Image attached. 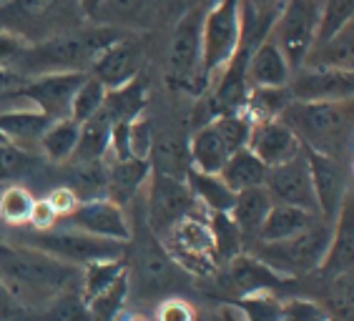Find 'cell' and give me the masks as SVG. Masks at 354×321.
Masks as SVG:
<instances>
[{
    "instance_id": "6da1fadb",
    "label": "cell",
    "mask_w": 354,
    "mask_h": 321,
    "mask_svg": "<svg viewBox=\"0 0 354 321\" xmlns=\"http://www.w3.org/2000/svg\"><path fill=\"white\" fill-rule=\"evenodd\" d=\"M126 33L129 30L93 23L91 28L78 26L43 41L28 43L26 53L15 66V73L23 81L48 73H88L95 58Z\"/></svg>"
},
{
    "instance_id": "7a4b0ae2",
    "label": "cell",
    "mask_w": 354,
    "mask_h": 321,
    "mask_svg": "<svg viewBox=\"0 0 354 321\" xmlns=\"http://www.w3.org/2000/svg\"><path fill=\"white\" fill-rule=\"evenodd\" d=\"M279 121L292 128L301 148L347 161L352 148V101H289Z\"/></svg>"
},
{
    "instance_id": "3957f363",
    "label": "cell",
    "mask_w": 354,
    "mask_h": 321,
    "mask_svg": "<svg viewBox=\"0 0 354 321\" xmlns=\"http://www.w3.org/2000/svg\"><path fill=\"white\" fill-rule=\"evenodd\" d=\"M78 0H0V30L28 43L78 28Z\"/></svg>"
},
{
    "instance_id": "277c9868",
    "label": "cell",
    "mask_w": 354,
    "mask_h": 321,
    "mask_svg": "<svg viewBox=\"0 0 354 321\" xmlns=\"http://www.w3.org/2000/svg\"><path fill=\"white\" fill-rule=\"evenodd\" d=\"M244 35L241 0H216L201 15V73L206 90L212 88L221 70L229 66Z\"/></svg>"
},
{
    "instance_id": "5b68a950",
    "label": "cell",
    "mask_w": 354,
    "mask_h": 321,
    "mask_svg": "<svg viewBox=\"0 0 354 321\" xmlns=\"http://www.w3.org/2000/svg\"><path fill=\"white\" fill-rule=\"evenodd\" d=\"M329 236H332V224L319 219L292 239L277 241V244H254L257 249L252 253L264 261L274 273H279L281 279H294L319 269L329 246Z\"/></svg>"
},
{
    "instance_id": "8992f818",
    "label": "cell",
    "mask_w": 354,
    "mask_h": 321,
    "mask_svg": "<svg viewBox=\"0 0 354 321\" xmlns=\"http://www.w3.org/2000/svg\"><path fill=\"white\" fill-rule=\"evenodd\" d=\"M166 86L191 96H201L206 90L201 73V13L189 10L176 23L166 48Z\"/></svg>"
},
{
    "instance_id": "52a82bcc",
    "label": "cell",
    "mask_w": 354,
    "mask_h": 321,
    "mask_svg": "<svg viewBox=\"0 0 354 321\" xmlns=\"http://www.w3.org/2000/svg\"><path fill=\"white\" fill-rule=\"evenodd\" d=\"M158 241H164V251L178 266L189 269L198 276H209L216 271L218 259L214 251L212 228H209V219H204L198 208L176 221Z\"/></svg>"
},
{
    "instance_id": "ba28073f",
    "label": "cell",
    "mask_w": 354,
    "mask_h": 321,
    "mask_svg": "<svg viewBox=\"0 0 354 321\" xmlns=\"http://www.w3.org/2000/svg\"><path fill=\"white\" fill-rule=\"evenodd\" d=\"M23 246L38 249L58 261H66L71 266L75 264H91L103 259H121L123 244L109 239H98L91 233L75 231V228H48V231H33L30 239H26Z\"/></svg>"
},
{
    "instance_id": "9c48e42d",
    "label": "cell",
    "mask_w": 354,
    "mask_h": 321,
    "mask_svg": "<svg viewBox=\"0 0 354 321\" xmlns=\"http://www.w3.org/2000/svg\"><path fill=\"white\" fill-rule=\"evenodd\" d=\"M319 6V0H284L279 15L274 18L269 35L284 53L292 73L304 66L309 50L314 46Z\"/></svg>"
},
{
    "instance_id": "30bf717a",
    "label": "cell",
    "mask_w": 354,
    "mask_h": 321,
    "mask_svg": "<svg viewBox=\"0 0 354 321\" xmlns=\"http://www.w3.org/2000/svg\"><path fill=\"white\" fill-rule=\"evenodd\" d=\"M196 208L198 204L186 178L166 176L158 171L149 176V226L156 239H161L176 221H181Z\"/></svg>"
},
{
    "instance_id": "8fae6325",
    "label": "cell",
    "mask_w": 354,
    "mask_h": 321,
    "mask_svg": "<svg viewBox=\"0 0 354 321\" xmlns=\"http://www.w3.org/2000/svg\"><path fill=\"white\" fill-rule=\"evenodd\" d=\"M88 73H48L28 78L15 88V96L30 103L50 121L71 116V101Z\"/></svg>"
},
{
    "instance_id": "7c38bea8",
    "label": "cell",
    "mask_w": 354,
    "mask_h": 321,
    "mask_svg": "<svg viewBox=\"0 0 354 321\" xmlns=\"http://www.w3.org/2000/svg\"><path fill=\"white\" fill-rule=\"evenodd\" d=\"M304 156H307L309 176H312L317 211H319L322 219L332 224L337 211L344 204V198L352 193L349 191V164L307 148H304Z\"/></svg>"
},
{
    "instance_id": "4fadbf2b",
    "label": "cell",
    "mask_w": 354,
    "mask_h": 321,
    "mask_svg": "<svg viewBox=\"0 0 354 321\" xmlns=\"http://www.w3.org/2000/svg\"><path fill=\"white\" fill-rule=\"evenodd\" d=\"M61 221L68 228H75V231L91 233V236H98V239L118 241V244H129L131 236H133L123 208L118 204H113L111 198L78 201V206L68 216H63Z\"/></svg>"
},
{
    "instance_id": "5bb4252c",
    "label": "cell",
    "mask_w": 354,
    "mask_h": 321,
    "mask_svg": "<svg viewBox=\"0 0 354 321\" xmlns=\"http://www.w3.org/2000/svg\"><path fill=\"white\" fill-rule=\"evenodd\" d=\"M264 188H266V193L272 196L274 204L297 206V208H304V211H312L319 216L304 150H301L299 156H294L292 161H286V164L272 166V168L266 171Z\"/></svg>"
},
{
    "instance_id": "9a60e30c",
    "label": "cell",
    "mask_w": 354,
    "mask_h": 321,
    "mask_svg": "<svg viewBox=\"0 0 354 321\" xmlns=\"http://www.w3.org/2000/svg\"><path fill=\"white\" fill-rule=\"evenodd\" d=\"M289 98L304 103L324 101H352L354 96V70L307 68L301 66L289 78Z\"/></svg>"
},
{
    "instance_id": "2e32d148",
    "label": "cell",
    "mask_w": 354,
    "mask_h": 321,
    "mask_svg": "<svg viewBox=\"0 0 354 321\" xmlns=\"http://www.w3.org/2000/svg\"><path fill=\"white\" fill-rule=\"evenodd\" d=\"M141 41H138L136 35L126 33L95 58L88 73L93 75L95 81H101L106 86V90L121 88V86H126V83L136 78L138 66H141Z\"/></svg>"
},
{
    "instance_id": "e0dca14e",
    "label": "cell",
    "mask_w": 354,
    "mask_h": 321,
    "mask_svg": "<svg viewBox=\"0 0 354 321\" xmlns=\"http://www.w3.org/2000/svg\"><path fill=\"white\" fill-rule=\"evenodd\" d=\"M246 148L252 150L266 168L286 164V161H292L294 156H299L301 150H304L299 144V138L294 136L292 128L286 124H281L279 118L254 121L252 130H249Z\"/></svg>"
},
{
    "instance_id": "ac0fdd59",
    "label": "cell",
    "mask_w": 354,
    "mask_h": 321,
    "mask_svg": "<svg viewBox=\"0 0 354 321\" xmlns=\"http://www.w3.org/2000/svg\"><path fill=\"white\" fill-rule=\"evenodd\" d=\"M286 279H281L279 273H274L266 266L264 261H259L254 253L241 251L239 256H234L232 261H226V273L224 284L234 296L244 299V296L259 294V291H272L274 286L284 284Z\"/></svg>"
},
{
    "instance_id": "d6986e66",
    "label": "cell",
    "mask_w": 354,
    "mask_h": 321,
    "mask_svg": "<svg viewBox=\"0 0 354 321\" xmlns=\"http://www.w3.org/2000/svg\"><path fill=\"white\" fill-rule=\"evenodd\" d=\"M292 68L272 35L257 43L246 61V86L249 88H286Z\"/></svg>"
},
{
    "instance_id": "ffe728a7",
    "label": "cell",
    "mask_w": 354,
    "mask_h": 321,
    "mask_svg": "<svg viewBox=\"0 0 354 321\" xmlns=\"http://www.w3.org/2000/svg\"><path fill=\"white\" fill-rule=\"evenodd\" d=\"M354 264V233H352V193L344 198L342 208L332 221V236L324 259H322L317 271L322 276H339V273H352Z\"/></svg>"
},
{
    "instance_id": "44dd1931",
    "label": "cell",
    "mask_w": 354,
    "mask_h": 321,
    "mask_svg": "<svg viewBox=\"0 0 354 321\" xmlns=\"http://www.w3.org/2000/svg\"><path fill=\"white\" fill-rule=\"evenodd\" d=\"M236 150L229 146L224 133L216 128L214 121L198 126L196 133L189 141V164L194 171L201 173H218L229 161V156Z\"/></svg>"
},
{
    "instance_id": "7402d4cb",
    "label": "cell",
    "mask_w": 354,
    "mask_h": 321,
    "mask_svg": "<svg viewBox=\"0 0 354 321\" xmlns=\"http://www.w3.org/2000/svg\"><path fill=\"white\" fill-rule=\"evenodd\" d=\"M48 126H50V118L43 116L41 110L33 108L30 103H26L21 108L0 110V133L6 136L8 144L18 146L23 150H30L33 146H38Z\"/></svg>"
},
{
    "instance_id": "603a6c76",
    "label": "cell",
    "mask_w": 354,
    "mask_h": 321,
    "mask_svg": "<svg viewBox=\"0 0 354 321\" xmlns=\"http://www.w3.org/2000/svg\"><path fill=\"white\" fill-rule=\"evenodd\" d=\"M151 176L149 158H113V164L106 166V198L123 206L129 198L138 193Z\"/></svg>"
},
{
    "instance_id": "cb8c5ba5",
    "label": "cell",
    "mask_w": 354,
    "mask_h": 321,
    "mask_svg": "<svg viewBox=\"0 0 354 321\" xmlns=\"http://www.w3.org/2000/svg\"><path fill=\"white\" fill-rule=\"evenodd\" d=\"M317 221H319V216L312 211H304V208H297V206L274 204L269 208V213H266L254 244H277V241L292 239V236H297V233L309 228Z\"/></svg>"
},
{
    "instance_id": "d4e9b609",
    "label": "cell",
    "mask_w": 354,
    "mask_h": 321,
    "mask_svg": "<svg viewBox=\"0 0 354 321\" xmlns=\"http://www.w3.org/2000/svg\"><path fill=\"white\" fill-rule=\"evenodd\" d=\"M274 206L272 196L266 193L264 186H254V188H246V191H239L234 198V206L229 216L236 224L241 239L246 241H257V233H259L261 224H264L266 213Z\"/></svg>"
},
{
    "instance_id": "484cf974",
    "label": "cell",
    "mask_w": 354,
    "mask_h": 321,
    "mask_svg": "<svg viewBox=\"0 0 354 321\" xmlns=\"http://www.w3.org/2000/svg\"><path fill=\"white\" fill-rule=\"evenodd\" d=\"M158 0H101L93 23L113 26L121 30L141 28L156 15Z\"/></svg>"
},
{
    "instance_id": "4316f807",
    "label": "cell",
    "mask_w": 354,
    "mask_h": 321,
    "mask_svg": "<svg viewBox=\"0 0 354 321\" xmlns=\"http://www.w3.org/2000/svg\"><path fill=\"white\" fill-rule=\"evenodd\" d=\"M304 66L307 68L354 70V26L344 28L329 41L312 46Z\"/></svg>"
},
{
    "instance_id": "83f0119b",
    "label": "cell",
    "mask_w": 354,
    "mask_h": 321,
    "mask_svg": "<svg viewBox=\"0 0 354 321\" xmlns=\"http://www.w3.org/2000/svg\"><path fill=\"white\" fill-rule=\"evenodd\" d=\"M186 184H189L191 193L196 198L198 206H204L209 213H229L234 206L236 193L216 176V173H201L189 168L186 173Z\"/></svg>"
},
{
    "instance_id": "f1b7e54d",
    "label": "cell",
    "mask_w": 354,
    "mask_h": 321,
    "mask_svg": "<svg viewBox=\"0 0 354 321\" xmlns=\"http://www.w3.org/2000/svg\"><path fill=\"white\" fill-rule=\"evenodd\" d=\"M266 171H269V168L254 156L252 150L241 148L229 156V161H226L224 168H221L216 176L221 178L234 193H239V191H246V188H254V186H264Z\"/></svg>"
},
{
    "instance_id": "f546056e",
    "label": "cell",
    "mask_w": 354,
    "mask_h": 321,
    "mask_svg": "<svg viewBox=\"0 0 354 321\" xmlns=\"http://www.w3.org/2000/svg\"><path fill=\"white\" fill-rule=\"evenodd\" d=\"M78 133H81V124H75L71 116L50 121V126L38 141V148L50 164H68L78 146Z\"/></svg>"
},
{
    "instance_id": "4dcf8cb0",
    "label": "cell",
    "mask_w": 354,
    "mask_h": 321,
    "mask_svg": "<svg viewBox=\"0 0 354 321\" xmlns=\"http://www.w3.org/2000/svg\"><path fill=\"white\" fill-rule=\"evenodd\" d=\"M111 130H113V126L101 113H95L86 124H81L78 146H75V153L71 161H103L109 153Z\"/></svg>"
},
{
    "instance_id": "1f68e13d",
    "label": "cell",
    "mask_w": 354,
    "mask_h": 321,
    "mask_svg": "<svg viewBox=\"0 0 354 321\" xmlns=\"http://www.w3.org/2000/svg\"><path fill=\"white\" fill-rule=\"evenodd\" d=\"M68 188L78 201L106 198V164L103 161H73Z\"/></svg>"
},
{
    "instance_id": "d6a6232c",
    "label": "cell",
    "mask_w": 354,
    "mask_h": 321,
    "mask_svg": "<svg viewBox=\"0 0 354 321\" xmlns=\"http://www.w3.org/2000/svg\"><path fill=\"white\" fill-rule=\"evenodd\" d=\"M129 271L126 269V261L121 259H103V261H91L86 264L81 271V296L83 301H91L93 296H98L101 291L118 281L123 273Z\"/></svg>"
},
{
    "instance_id": "836d02e7",
    "label": "cell",
    "mask_w": 354,
    "mask_h": 321,
    "mask_svg": "<svg viewBox=\"0 0 354 321\" xmlns=\"http://www.w3.org/2000/svg\"><path fill=\"white\" fill-rule=\"evenodd\" d=\"M174 266L176 264L156 241L146 244L138 253V279L146 289H164V284H169L174 276Z\"/></svg>"
},
{
    "instance_id": "e575fe53",
    "label": "cell",
    "mask_w": 354,
    "mask_h": 321,
    "mask_svg": "<svg viewBox=\"0 0 354 321\" xmlns=\"http://www.w3.org/2000/svg\"><path fill=\"white\" fill-rule=\"evenodd\" d=\"M354 18V0H322L319 18H317V33H314V46L334 38L344 28L352 26Z\"/></svg>"
},
{
    "instance_id": "d590c367",
    "label": "cell",
    "mask_w": 354,
    "mask_h": 321,
    "mask_svg": "<svg viewBox=\"0 0 354 321\" xmlns=\"http://www.w3.org/2000/svg\"><path fill=\"white\" fill-rule=\"evenodd\" d=\"M319 309L327 321H352V273H339L329 279Z\"/></svg>"
},
{
    "instance_id": "8d00e7d4",
    "label": "cell",
    "mask_w": 354,
    "mask_h": 321,
    "mask_svg": "<svg viewBox=\"0 0 354 321\" xmlns=\"http://www.w3.org/2000/svg\"><path fill=\"white\" fill-rule=\"evenodd\" d=\"M209 228H212L214 251L218 261H232L244 251V239L229 213H209Z\"/></svg>"
},
{
    "instance_id": "74e56055",
    "label": "cell",
    "mask_w": 354,
    "mask_h": 321,
    "mask_svg": "<svg viewBox=\"0 0 354 321\" xmlns=\"http://www.w3.org/2000/svg\"><path fill=\"white\" fill-rule=\"evenodd\" d=\"M106 86L101 81H95L93 75H86L83 83L78 86V90L73 93V101H71V118L75 124H86L88 118H93L98 110H101L103 101H106Z\"/></svg>"
},
{
    "instance_id": "f35d334b",
    "label": "cell",
    "mask_w": 354,
    "mask_h": 321,
    "mask_svg": "<svg viewBox=\"0 0 354 321\" xmlns=\"http://www.w3.org/2000/svg\"><path fill=\"white\" fill-rule=\"evenodd\" d=\"M126 296H129V271L123 273L118 281H113L106 291H101L98 296L86 301L91 321H113L116 314H121V307H123V301H126Z\"/></svg>"
},
{
    "instance_id": "ab89813d",
    "label": "cell",
    "mask_w": 354,
    "mask_h": 321,
    "mask_svg": "<svg viewBox=\"0 0 354 321\" xmlns=\"http://www.w3.org/2000/svg\"><path fill=\"white\" fill-rule=\"evenodd\" d=\"M33 193L23 188V186H6L0 191V221L8 226H23L30 219V208H33Z\"/></svg>"
},
{
    "instance_id": "60d3db41",
    "label": "cell",
    "mask_w": 354,
    "mask_h": 321,
    "mask_svg": "<svg viewBox=\"0 0 354 321\" xmlns=\"http://www.w3.org/2000/svg\"><path fill=\"white\" fill-rule=\"evenodd\" d=\"M236 309L244 321H281V301L274 299L272 291L244 296L236 301Z\"/></svg>"
},
{
    "instance_id": "b9f144b4",
    "label": "cell",
    "mask_w": 354,
    "mask_h": 321,
    "mask_svg": "<svg viewBox=\"0 0 354 321\" xmlns=\"http://www.w3.org/2000/svg\"><path fill=\"white\" fill-rule=\"evenodd\" d=\"M33 161L35 158L30 156V150H23L10 144H0V181L26 173L33 166Z\"/></svg>"
},
{
    "instance_id": "7bdbcfd3",
    "label": "cell",
    "mask_w": 354,
    "mask_h": 321,
    "mask_svg": "<svg viewBox=\"0 0 354 321\" xmlns=\"http://www.w3.org/2000/svg\"><path fill=\"white\" fill-rule=\"evenodd\" d=\"M281 321H324V311L314 301L292 299L281 304Z\"/></svg>"
},
{
    "instance_id": "ee69618b",
    "label": "cell",
    "mask_w": 354,
    "mask_h": 321,
    "mask_svg": "<svg viewBox=\"0 0 354 321\" xmlns=\"http://www.w3.org/2000/svg\"><path fill=\"white\" fill-rule=\"evenodd\" d=\"M26 48H28V41H23V38H18L13 33L0 30V68L13 70L15 73V66L21 61V55L26 53Z\"/></svg>"
},
{
    "instance_id": "f6af8a7d",
    "label": "cell",
    "mask_w": 354,
    "mask_h": 321,
    "mask_svg": "<svg viewBox=\"0 0 354 321\" xmlns=\"http://www.w3.org/2000/svg\"><path fill=\"white\" fill-rule=\"evenodd\" d=\"M58 221H61V216L55 213L50 201H48V198H35L33 208H30V219H28L30 228H33V231H48V228H55Z\"/></svg>"
},
{
    "instance_id": "bcb514c9",
    "label": "cell",
    "mask_w": 354,
    "mask_h": 321,
    "mask_svg": "<svg viewBox=\"0 0 354 321\" xmlns=\"http://www.w3.org/2000/svg\"><path fill=\"white\" fill-rule=\"evenodd\" d=\"M156 321H196V311L184 299H169L158 307Z\"/></svg>"
},
{
    "instance_id": "7dc6e473",
    "label": "cell",
    "mask_w": 354,
    "mask_h": 321,
    "mask_svg": "<svg viewBox=\"0 0 354 321\" xmlns=\"http://www.w3.org/2000/svg\"><path fill=\"white\" fill-rule=\"evenodd\" d=\"M48 201H50V206H53L55 213H58L61 219L63 216H68L75 206H78V196L71 191L68 186H58V188H53L50 196H48Z\"/></svg>"
},
{
    "instance_id": "c3c4849f",
    "label": "cell",
    "mask_w": 354,
    "mask_h": 321,
    "mask_svg": "<svg viewBox=\"0 0 354 321\" xmlns=\"http://www.w3.org/2000/svg\"><path fill=\"white\" fill-rule=\"evenodd\" d=\"M15 311H18V307L13 304V299H10V294H8L6 284H3V279H0V321H8Z\"/></svg>"
},
{
    "instance_id": "681fc988",
    "label": "cell",
    "mask_w": 354,
    "mask_h": 321,
    "mask_svg": "<svg viewBox=\"0 0 354 321\" xmlns=\"http://www.w3.org/2000/svg\"><path fill=\"white\" fill-rule=\"evenodd\" d=\"M23 83V78L13 70H6L0 68V90H10V88H18Z\"/></svg>"
},
{
    "instance_id": "f907efd6",
    "label": "cell",
    "mask_w": 354,
    "mask_h": 321,
    "mask_svg": "<svg viewBox=\"0 0 354 321\" xmlns=\"http://www.w3.org/2000/svg\"><path fill=\"white\" fill-rule=\"evenodd\" d=\"M216 321H244V319H241L236 307H221L216 314Z\"/></svg>"
},
{
    "instance_id": "816d5d0a",
    "label": "cell",
    "mask_w": 354,
    "mask_h": 321,
    "mask_svg": "<svg viewBox=\"0 0 354 321\" xmlns=\"http://www.w3.org/2000/svg\"><path fill=\"white\" fill-rule=\"evenodd\" d=\"M196 321H212V319H209L206 314H196ZM214 321H216V319H214Z\"/></svg>"
},
{
    "instance_id": "f5cc1de1",
    "label": "cell",
    "mask_w": 354,
    "mask_h": 321,
    "mask_svg": "<svg viewBox=\"0 0 354 321\" xmlns=\"http://www.w3.org/2000/svg\"><path fill=\"white\" fill-rule=\"evenodd\" d=\"M0 144H8V141H6V136H3V133H0Z\"/></svg>"
},
{
    "instance_id": "db71d44e",
    "label": "cell",
    "mask_w": 354,
    "mask_h": 321,
    "mask_svg": "<svg viewBox=\"0 0 354 321\" xmlns=\"http://www.w3.org/2000/svg\"><path fill=\"white\" fill-rule=\"evenodd\" d=\"M324 321H327V319H324Z\"/></svg>"
},
{
    "instance_id": "11a10c76",
    "label": "cell",
    "mask_w": 354,
    "mask_h": 321,
    "mask_svg": "<svg viewBox=\"0 0 354 321\" xmlns=\"http://www.w3.org/2000/svg\"><path fill=\"white\" fill-rule=\"evenodd\" d=\"M319 3H322V0H319Z\"/></svg>"
}]
</instances>
